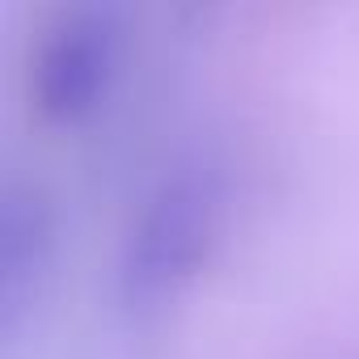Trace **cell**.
I'll return each instance as SVG.
<instances>
[{
  "label": "cell",
  "instance_id": "6da1fadb",
  "mask_svg": "<svg viewBox=\"0 0 359 359\" xmlns=\"http://www.w3.org/2000/svg\"><path fill=\"white\" fill-rule=\"evenodd\" d=\"M229 212V173L216 152H182L131 208L110 262V296L127 317L161 313L208 266Z\"/></svg>",
  "mask_w": 359,
  "mask_h": 359
},
{
  "label": "cell",
  "instance_id": "7a4b0ae2",
  "mask_svg": "<svg viewBox=\"0 0 359 359\" xmlns=\"http://www.w3.org/2000/svg\"><path fill=\"white\" fill-rule=\"evenodd\" d=\"M127 34L114 5H72L39 39L30 60V106L51 127L93 118L123 68Z\"/></svg>",
  "mask_w": 359,
  "mask_h": 359
},
{
  "label": "cell",
  "instance_id": "3957f363",
  "mask_svg": "<svg viewBox=\"0 0 359 359\" xmlns=\"http://www.w3.org/2000/svg\"><path fill=\"white\" fill-rule=\"evenodd\" d=\"M55 254V212L43 191L13 187L5 195V250H0V296H5V334L18 342L22 313L43 300V279L51 275Z\"/></svg>",
  "mask_w": 359,
  "mask_h": 359
}]
</instances>
